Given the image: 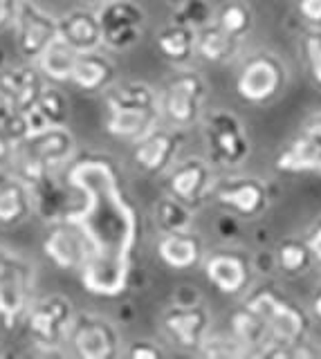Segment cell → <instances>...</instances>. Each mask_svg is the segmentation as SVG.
I'll use <instances>...</instances> for the list:
<instances>
[{
	"label": "cell",
	"instance_id": "6da1fadb",
	"mask_svg": "<svg viewBox=\"0 0 321 359\" xmlns=\"http://www.w3.org/2000/svg\"><path fill=\"white\" fill-rule=\"evenodd\" d=\"M162 117L160 97L144 81H126L106 90V130L117 140L135 144Z\"/></svg>",
	"mask_w": 321,
	"mask_h": 359
},
{
	"label": "cell",
	"instance_id": "7a4b0ae2",
	"mask_svg": "<svg viewBox=\"0 0 321 359\" xmlns=\"http://www.w3.org/2000/svg\"><path fill=\"white\" fill-rule=\"evenodd\" d=\"M34 267L23 256L0 247V319L7 328H14L32 306Z\"/></svg>",
	"mask_w": 321,
	"mask_h": 359
},
{
	"label": "cell",
	"instance_id": "3957f363",
	"mask_svg": "<svg viewBox=\"0 0 321 359\" xmlns=\"http://www.w3.org/2000/svg\"><path fill=\"white\" fill-rule=\"evenodd\" d=\"M247 306L265 321L272 339L285 344H299L308 334V317L301 308H296L292 301L281 297L272 287H259L247 297Z\"/></svg>",
	"mask_w": 321,
	"mask_h": 359
},
{
	"label": "cell",
	"instance_id": "277c9868",
	"mask_svg": "<svg viewBox=\"0 0 321 359\" xmlns=\"http://www.w3.org/2000/svg\"><path fill=\"white\" fill-rule=\"evenodd\" d=\"M207 101V81L203 74L184 70L164 86L160 95V110L173 128H189L203 117Z\"/></svg>",
	"mask_w": 321,
	"mask_h": 359
},
{
	"label": "cell",
	"instance_id": "5b68a950",
	"mask_svg": "<svg viewBox=\"0 0 321 359\" xmlns=\"http://www.w3.org/2000/svg\"><path fill=\"white\" fill-rule=\"evenodd\" d=\"M205 140L216 164L238 166L250 157V137L243 121L229 110H212L205 117Z\"/></svg>",
	"mask_w": 321,
	"mask_h": 359
},
{
	"label": "cell",
	"instance_id": "8992f818",
	"mask_svg": "<svg viewBox=\"0 0 321 359\" xmlns=\"http://www.w3.org/2000/svg\"><path fill=\"white\" fill-rule=\"evenodd\" d=\"M16 50L25 61L36 63L41 54L59 39V20L34 0H20L14 18Z\"/></svg>",
	"mask_w": 321,
	"mask_h": 359
},
{
	"label": "cell",
	"instance_id": "52a82bcc",
	"mask_svg": "<svg viewBox=\"0 0 321 359\" xmlns=\"http://www.w3.org/2000/svg\"><path fill=\"white\" fill-rule=\"evenodd\" d=\"M43 252L61 269L86 272L93 265L95 247L79 222L65 218L54 222V227L48 231L46 241H43Z\"/></svg>",
	"mask_w": 321,
	"mask_h": 359
},
{
	"label": "cell",
	"instance_id": "ba28073f",
	"mask_svg": "<svg viewBox=\"0 0 321 359\" xmlns=\"http://www.w3.org/2000/svg\"><path fill=\"white\" fill-rule=\"evenodd\" d=\"M74 317L76 314L68 297L50 294L32 303L25 314V323L32 339L52 351L54 346L68 339Z\"/></svg>",
	"mask_w": 321,
	"mask_h": 359
},
{
	"label": "cell",
	"instance_id": "9c48e42d",
	"mask_svg": "<svg viewBox=\"0 0 321 359\" xmlns=\"http://www.w3.org/2000/svg\"><path fill=\"white\" fill-rule=\"evenodd\" d=\"M285 86V67L270 52H259L243 63L236 76V93L252 106H263L281 93Z\"/></svg>",
	"mask_w": 321,
	"mask_h": 359
},
{
	"label": "cell",
	"instance_id": "30bf717a",
	"mask_svg": "<svg viewBox=\"0 0 321 359\" xmlns=\"http://www.w3.org/2000/svg\"><path fill=\"white\" fill-rule=\"evenodd\" d=\"M102 22L104 45L110 50H130L142 39L146 25V11L135 0H104L97 9Z\"/></svg>",
	"mask_w": 321,
	"mask_h": 359
},
{
	"label": "cell",
	"instance_id": "8fae6325",
	"mask_svg": "<svg viewBox=\"0 0 321 359\" xmlns=\"http://www.w3.org/2000/svg\"><path fill=\"white\" fill-rule=\"evenodd\" d=\"M74 353L83 359H115L121 353L119 332L99 314H76L68 334Z\"/></svg>",
	"mask_w": 321,
	"mask_h": 359
},
{
	"label": "cell",
	"instance_id": "7c38bea8",
	"mask_svg": "<svg viewBox=\"0 0 321 359\" xmlns=\"http://www.w3.org/2000/svg\"><path fill=\"white\" fill-rule=\"evenodd\" d=\"M162 330L169 339L184 348V351H200V346L209 337V325H212V317L209 310L203 303H173V306L164 308L162 317Z\"/></svg>",
	"mask_w": 321,
	"mask_h": 359
},
{
	"label": "cell",
	"instance_id": "4fadbf2b",
	"mask_svg": "<svg viewBox=\"0 0 321 359\" xmlns=\"http://www.w3.org/2000/svg\"><path fill=\"white\" fill-rule=\"evenodd\" d=\"M212 196L220 207L236 213L238 218L257 220L270 205V194L259 177H227L212 187Z\"/></svg>",
	"mask_w": 321,
	"mask_h": 359
},
{
	"label": "cell",
	"instance_id": "5bb4252c",
	"mask_svg": "<svg viewBox=\"0 0 321 359\" xmlns=\"http://www.w3.org/2000/svg\"><path fill=\"white\" fill-rule=\"evenodd\" d=\"M214 182L216 180L212 166L203 157H186V160L173 164L167 175L169 194L182 200L193 211L198 207H203V202L212 196Z\"/></svg>",
	"mask_w": 321,
	"mask_h": 359
},
{
	"label": "cell",
	"instance_id": "9a60e30c",
	"mask_svg": "<svg viewBox=\"0 0 321 359\" xmlns=\"http://www.w3.org/2000/svg\"><path fill=\"white\" fill-rule=\"evenodd\" d=\"M46 90V81L36 63L0 67V101L20 112H32Z\"/></svg>",
	"mask_w": 321,
	"mask_h": 359
},
{
	"label": "cell",
	"instance_id": "2e32d148",
	"mask_svg": "<svg viewBox=\"0 0 321 359\" xmlns=\"http://www.w3.org/2000/svg\"><path fill=\"white\" fill-rule=\"evenodd\" d=\"M180 135L175 128H153L132 146V162L146 175H162L171 171L180 151Z\"/></svg>",
	"mask_w": 321,
	"mask_h": 359
},
{
	"label": "cell",
	"instance_id": "e0dca14e",
	"mask_svg": "<svg viewBox=\"0 0 321 359\" xmlns=\"http://www.w3.org/2000/svg\"><path fill=\"white\" fill-rule=\"evenodd\" d=\"M18 146L54 175L61 166L70 162V157L76 149V140L68 130V126H48L34 135H29Z\"/></svg>",
	"mask_w": 321,
	"mask_h": 359
},
{
	"label": "cell",
	"instance_id": "ac0fdd59",
	"mask_svg": "<svg viewBox=\"0 0 321 359\" xmlns=\"http://www.w3.org/2000/svg\"><path fill=\"white\" fill-rule=\"evenodd\" d=\"M205 274L209 283L223 294H240L250 283V263L238 252L220 250L207 256Z\"/></svg>",
	"mask_w": 321,
	"mask_h": 359
},
{
	"label": "cell",
	"instance_id": "d6986e66",
	"mask_svg": "<svg viewBox=\"0 0 321 359\" xmlns=\"http://www.w3.org/2000/svg\"><path fill=\"white\" fill-rule=\"evenodd\" d=\"M158 256L171 269H191L203 263L205 243L191 229L164 231L158 243Z\"/></svg>",
	"mask_w": 321,
	"mask_h": 359
},
{
	"label": "cell",
	"instance_id": "ffe728a7",
	"mask_svg": "<svg viewBox=\"0 0 321 359\" xmlns=\"http://www.w3.org/2000/svg\"><path fill=\"white\" fill-rule=\"evenodd\" d=\"M276 168L287 173H306V171L321 173V130L306 123L301 135H296L285 146V151L276 157Z\"/></svg>",
	"mask_w": 321,
	"mask_h": 359
},
{
	"label": "cell",
	"instance_id": "44dd1931",
	"mask_svg": "<svg viewBox=\"0 0 321 359\" xmlns=\"http://www.w3.org/2000/svg\"><path fill=\"white\" fill-rule=\"evenodd\" d=\"M59 39L76 52H93L104 45L102 22L93 9H72L59 20Z\"/></svg>",
	"mask_w": 321,
	"mask_h": 359
},
{
	"label": "cell",
	"instance_id": "7402d4cb",
	"mask_svg": "<svg viewBox=\"0 0 321 359\" xmlns=\"http://www.w3.org/2000/svg\"><path fill=\"white\" fill-rule=\"evenodd\" d=\"M115 81V63L99 50L81 52L76 56L74 70L70 76V83L76 86L83 93H99L108 90Z\"/></svg>",
	"mask_w": 321,
	"mask_h": 359
},
{
	"label": "cell",
	"instance_id": "603a6c76",
	"mask_svg": "<svg viewBox=\"0 0 321 359\" xmlns=\"http://www.w3.org/2000/svg\"><path fill=\"white\" fill-rule=\"evenodd\" d=\"M32 213H34V198L25 182H20L16 175L0 182V224L3 227H16Z\"/></svg>",
	"mask_w": 321,
	"mask_h": 359
},
{
	"label": "cell",
	"instance_id": "cb8c5ba5",
	"mask_svg": "<svg viewBox=\"0 0 321 359\" xmlns=\"http://www.w3.org/2000/svg\"><path fill=\"white\" fill-rule=\"evenodd\" d=\"M238 50V39L229 36V34L218 25V22H209V25L196 29V54L207 63H225Z\"/></svg>",
	"mask_w": 321,
	"mask_h": 359
},
{
	"label": "cell",
	"instance_id": "d4e9b609",
	"mask_svg": "<svg viewBox=\"0 0 321 359\" xmlns=\"http://www.w3.org/2000/svg\"><path fill=\"white\" fill-rule=\"evenodd\" d=\"M155 43H158V50L164 59L182 65L191 61V56L196 54V29L182 25V22H173L158 34Z\"/></svg>",
	"mask_w": 321,
	"mask_h": 359
},
{
	"label": "cell",
	"instance_id": "484cf974",
	"mask_svg": "<svg viewBox=\"0 0 321 359\" xmlns=\"http://www.w3.org/2000/svg\"><path fill=\"white\" fill-rule=\"evenodd\" d=\"M231 334H234L250 353H259L265 344L272 341L268 325H265V321L247 306V303L231 314Z\"/></svg>",
	"mask_w": 321,
	"mask_h": 359
},
{
	"label": "cell",
	"instance_id": "4316f807",
	"mask_svg": "<svg viewBox=\"0 0 321 359\" xmlns=\"http://www.w3.org/2000/svg\"><path fill=\"white\" fill-rule=\"evenodd\" d=\"M76 56H79V52L72 50L65 41L57 39L46 52L41 54V59L36 61V65H39L41 74L46 79H50V81H57V83H63V81H70L74 63H76Z\"/></svg>",
	"mask_w": 321,
	"mask_h": 359
},
{
	"label": "cell",
	"instance_id": "83f0119b",
	"mask_svg": "<svg viewBox=\"0 0 321 359\" xmlns=\"http://www.w3.org/2000/svg\"><path fill=\"white\" fill-rule=\"evenodd\" d=\"M274 261L285 274H303L313 265V254L308 250L306 238H285L274 252Z\"/></svg>",
	"mask_w": 321,
	"mask_h": 359
},
{
	"label": "cell",
	"instance_id": "f1b7e54d",
	"mask_svg": "<svg viewBox=\"0 0 321 359\" xmlns=\"http://www.w3.org/2000/svg\"><path fill=\"white\" fill-rule=\"evenodd\" d=\"M193 209L186 207L182 200L175 196H164L155 202V220H158L162 231H182L191 227Z\"/></svg>",
	"mask_w": 321,
	"mask_h": 359
},
{
	"label": "cell",
	"instance_id": "f546056e",
	"mask_svg": "<svg viewBox=\"0 0 321 359\" xmlns=\"http://www.w3.org/2000/svg\"><path fill=\"white\" fill-rule=\"evenodd\" d=\"M216 22L229 34V36H234V39L240 41L252 29L254 14H252V9L245 3H225L223 7L218 9Z\"/></svg>",
	"mask_w": 321,
	"mask_h": 359
},
{
	"label": "cell",
	"instance_id": "4dcf8cb0",
	"mask_svg": "<svg viewBox=\"0 0 321 359\" xmlns=\"http://www.w3.org/2000/svg\"><path fill=\"white\" fill-rule=\"evenodd\" d=\"M39 112V117L48 123V126H65L70 117V106H68V99L57 88H50L46 86L43 95L39 99V104L34 108Z\"/></svg>",
	"mask_w": 321,
	"mask_h": 359
},
{
	"label": "cell",
	"instance_id": "1f68e13d",
	"mask_svg": "<svg viewBox=\"0 0 321 359\" xmlns=\"http://www.w3.org/2000/svg\"><path fill=\"white\" fill-rule=\"evenodd\" d=\"M0 135H5L14 146L25 142L32 135L27 112H20L5 101H0Z\"/></svg>",
	"mask_w": 321,
	"mask_h": 359
},
{
	"label": "cell",
	"instance_id": "d6a6232c",
	"mask_svg": "<svg viewBox=\"0 0 321 359\" xmlns=\"http://www.w3.org/2000/svg\"><path fill=\"white\" fill-rule=\"evenodd\" d=\"M301 56L313 86L321 90V29L310 27L301 39Z\"/></svg>",
	"mask_w": 321,
	"mask_h": 359
},
{
	"label": "cell",
	"instance_id": "836d02e7",
	"mask_svg": "<svg viewBox=\"0 0 321 359\" xmlns=\"http://www.w3.org/2000/svg\"><path fill=\"white\" fill-rule=\"evenodd\" d=\"M175 14H178L175 22H182L191 29H200L212 22L214 9L207 5V0H186L180 7H175Z\"/></svg>",
	"mask_w": 321,
	"mask_h": 359
},
{
	"label": "cell",
	"instance_id": "e575fe53",
	"mask_svg": "<svg viewBox=\"0 0 321 359\" xmlns=\"http://www.w3.org/2000/svg\"><path fill=\"white\" fill-rule=\"evenodd\" d=\"M205 357H245L252 355L245 346H243L234 334L225 339V337H207V341L198 351Z\"/></svg>",
	"mask_w": 321,
	"mask_h": 359
},
{
	"label": "cell",
	"instance_id": "d590c367",
	"mask_svg": "<svg viewBox=\"0 0 321 359\" xmlns=\"http://www.w3.org/2000/svg\"><path fill=\"white\" fill-rule=\"evenodd\" d=\"M126 355L130 359H160V357H164L167 353H164V348L160 344L149 341V339H139V341H132L128 346Z\"/></svg>",
	"mask_w": 321,
	"mask_h": 359
},
{
	"label": "cell",
	"instance_id": "8d00e7d4",
	"mask_svg": "<svg viewBox=\"0 0 321 359\" xmlns=\"http://www.w3.org/2000/svg\"><path fill=\"white\" fill-rule=\"evenodd\" d=\"M296 9L310 27L321 29V0H299Z\"/></svg>",
	"mask_w": 321,
	"mask_h": 359
},
{
	"label": "cell",
	"instance_id": "74e56055",
	"mask_svg": "<svg viewBox=\"0 0 321 359\" xmlns=\"http://www.w3.org/2000/svg\"><path fill=\"white\" fill-rule=\"evenodd\" d=\"M306 243H308L310 254H313V261L321 267V220H317L313 227L308 229Z\"/></svg>",
	"mask_w": 321,
	"mask_h": 359
},
{
	"label": "cell",
	"instance_id": "f35d334b",
	"mask_svg": "<svg viewBox=\"0 0 321 359\" xmlns=\"http://www.w3.org/2000/svg\"><path fill=\"white\" fill-rule=\"evenodd\" d=\"M20 0H0V29L14 25Z\"/></svg>",
	"mask_w": 321,
	"mask_h": 359
},
{
	"label": "cell",
	"instance_id": "ab89813d",
	"mask_svg": "<svg viewBox=\"0 0 321 359\" xmlns=\"http://www.w3.org/2000/svg\"><path fill=\"white\" fill-rule=\"evenodd\" d=\"M14 153H16V146L9 142L5 135H0V171L7 168V166H12Z\"/></svg>",
	"mask_w": 321,
	"mask_h": 359
},
{
	"label": "cell",
	"instance_id": "60d3db41",
	"mask_svg": "<svg viewBox=\"0 0 321 359\" xmlns=\"http://www.w3.org/2000/svg\"><path fill=\"white\" fill-rule=\"evenodd\" d=\"M310 308H313V317L321 323V287L317 290V294L313 297V303H310Z\"/></svg>",
	"mask_w": 321,
	"mask_h": 359
},
{
	"label": "cell",
	"instance_id": "b9f144b4",
	"mask_svg": "<svg viewBox=\"0 0 321 359\" xmlns=\"http://www.w3.org/2000/svg\"><path fill=\"white\" fill-rule=\"evenodd\" d=\"M308 126H315V128H319L321 130V115H317V117H313L308 121Z\"/></svg>",
	"mask_w": 321,
	"mask_h": 359
},
{
	"label": "cell",
	"instance_id": "7bdbcfd3",
	"mask_svg": "<svg viewBox=\"0 0 321 359\" xmlns=\"http://www.w3.org/2000/svg\"><path fill=\"white\" fill-rule=\"evenodd\" d=\"M169 5H173V7H180L182 3H186V0H167Z\"/></svg>",
	"mask_w": 321,
	"mask_h": 359
},
{
	"label": "cell",
	"instance_id": "ee69618b",
	"mask_svg": "<svg viewBox=\"0 0 321 359\" xmlns=\"http://www.w3.org/2000/svg\"><path fill=\"white\" fill-rule=\"evenodd\" d=\"M86 3H104V0H86Z\"/></svg>",
	"mask_w": 321,
	"mask_h": 359
}]
</instances>
